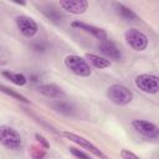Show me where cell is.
<instances>
[{
	"mask_svg": "<svg viewBox=\"0 0 159 159\" xmlns=\"http://www.w3.org/2000/svg\"><path fill=\"white\" fill-rule=\"evenodd\" d=\"M71 26H72L73 29H78V30H82V31H84V32L91 34L92 36H94V37H96L97 40H99V41L108 39V37H107V32H106L103 29L97 27V26H93V25H88V24L82 22V21L75 20V21L71 22Z\"/></svg>",
	"mask_w": 159,
	"mask_h": 159,
	"instance_id": "30bf717a",
	"label": "cell"
},
{
	"mask_svg": "<svg viewBox=\"0 0 159 159\" xmlns=\"http://www.w3.org/2000/svg\"><path fill=\"white\" fill-rule=\"evenodd\" d=\"M125 42L135 51H144L148 46V37L138 29H129L124 34Z\"/></svg>",
	"mask_w": 159,
	"mask_h": 159,
	"instance_id": "277c9868",
	"label": "cell"
},
{
	"mask_svg": "<svg viewBox=\"0 0 159 159\" xmlns=\"http://www.w3.org/2000/svg\"><path fill=\"white\" fill-rule=\"evenodd\" d=\"M114 9L117 11V14L124 19V20H128V21H134V20H138V15L132 10L129 9L128 6L120 4V2H116L114 4Z\"/></svg>",
	"mask_w": 159,
	"mask_h": 159,
	"instance_id": "9a60e30c",
	"label": "cell"
},
{
	"mask_svg": "<svg viewBox=\"0 0 159 159\" xmlns=\"http://www.w3.org/2000/svg\"><path fill=\"white\" fill-rule=\"evenodd\" d=\"M133 128L135 129V132H138L139 134H142L145 138L149 139H157L159 137V128L157 127V124L145 120V119H134L132 122Z\"/></svg>",
	"mask_w": 159,
	"mask_h": 159,
	"instance_id": "52a82bcc",
	"label": "cell"
},
{
	"mask_svg": "<svg viewBox=\"0 0 159 159\" xmlns=\"http://www.w3.org/2000/svg\"><path fill=\"white\" fill-rule=\"evenodd\" d=\"M10 1L14 2V4H16V5H21V6L26 5V0H10Z\"/></svg>",
	"mask_w": 159,
	"mask_h": 159,
	"instance_id": "cb8c5ba5",
	"label": "cell"
},
{
	"mask_svg": "<svg viewBox=\"0 0 159 159\" xmlns=\"http://www.w3.org/2000/svg\"><path fill=\"white\" fill-rule=\"evenodd\" d=\"M60 5L67 12L80 15L88 9V0H60Z\"/></svg>",
	"mask_w": 159,
	"mask_h": 159,
	"instance_id": "9c48e42d",
	"label": "cell"
},
{
	"mask_svg": "<svg viewBox=\"0 0 159 159\" xmlns=\"http://www.w3.org/2000/svg\"><path fill=\"white\" fill-rule=\"evenodd\" d=\"M135 86L145 93L154 94L159 91V78L152 73H143L135 77Z\"/></svg>",
	"mask_w": 159,
	"mask_h": 159,
	"instance_id": "5b68a950",
	"label": "cell"
},
{
	"mask_svg": "<svg viewBox=\"0 0 159 159\" xmlns=\"http://www.w3.org/2000/svg\"><path fill=\"white\" fill-rule=\"evenodd\" d=\"M62 135L66 137L67 139H70L71 142H73L75 144L80 145L81 148L88 150V152H89L91 154H93L94 157H98V158H107V155L103 154V153H102L93 143H91L88 139H86V138H83V137H81V135H78V134H75V133H72V132H63Z\"/></svg>",
	"mask_w": 159,
	"mask_h": 159,
	"instance_id": "8992f818",
	"label": "cell"
},
{
	"mask_svg": "<svg viewBox=\"0 0 159 159\" xmlns=\"http://www.w3.org/2000/svg\"><path fill=\"white\" fill-rule=\"evenodd\" d=\"M70 153H71L73 157H76V158H84V159L91 158L88 153H84V152H82V150H78V149H76V148H73V147L70 148Z\"/></svg>",
	"mask_w": 159,
	"mask_h": 159,
	"instance_id": "ffe728a7",
	"label": "cell"
},
{
	"mask_svg": "<svg viewBox=\"0 0 159 159\" xmlns=\"http://www.w3.org/2000/svg\"><path fill=\"white\" fill-rule=\"evenodd\" d=\"M0 144L4 145L6 149L17 150L22 147V139L16 129H14L10 125L1 124L0 125Z\"/></svg>",
	"mask_w": 159,
	"mask_h": 159,
	"instance_id": "6da1fadb",
	"label": "cell"
},
{
	"mask_svg": "<svg viewBox=\"0 0 159 159\" xmlns=\"http://www.w3.org/2000/svg\"><path fill=\"white\" fill-rule=\"evenodd\" d=\"M39 92L41 94H43L47 98H62L65 97V92L61 87H58L55 83H45V84H40L39 86Z\"/></svg>",
	"mask_w": 159,
	"mask_h": 159,
	"instance_id": "7c38bea8",
	"label": "cell"
},
{
	"mask_svg": "<svg viewBox=\"0 0 159 159\" xmlns=\"http://www.w3.org/2000/svg\"><path fill=\"white\" fill-rule=\"evenodd\" d=\"M40 11L43 14V16L46 19H48L50 21L55 22V24H60L61 21H63V14L56 9L53 5H43L40 7Z\"/></svg>",
	"mask_w": 159,
	"mask_h": 159,
	"instance_id": "4fadbf2b",
	"label": "cell"
},
{
	"mask_svg": "<svg viewBox=\"0 0 159 159\" xmlns=\"http://www.w3.org/2000/svg\"><path fill=\"white\" fill-rule=\"evenodd\" d=\"M15 22H16V26H17L19 31L27 39L34 37L39 31V26H37L36 21L34 19L29 17V16L20 15L15 19Z\"/></svg>",
	"mask_w": 159,
	"mask_h": 159,
	"instance_id": "ba28073f",
	"label": "cell"
},
{
	"mask_svg": "<svg viewBox=\"0 0 159 159\" xmlns=\"http://www.w3.org/2000/svg\"><path fill=\"white\" fill-rule=\"evenodd\" d=\"M0 92H2L4 94H6V96H9V97H11V98H14V99H16V101H19V102L27 103V104L30 103V101H29L25 96H22L21 93L16 92L15 89H12V88H10V87L2 84V83H0Z\"/></svg>",
	"mask_w": 159,
	"mask_h": 159,
	"instance_id": "ac0fdd59",
	"label": "cell"
},
{
	"mask_svg": "<svg viewBox=\"0 0 159 159\" xmlns=\"http://www.w3.org/2000/svg\"><path fill=\"white\" fill-rule=\"evenodd\" d=\"M32 47H34V50H35L36 52H43V51H45V45H43L42 42H36Z\"/></svg>",
	"mask_w": 159,
	"mask_h": 159,
	"instance_id": "603a6c76",
	"label": "cell"
},
{
	"mask_svg": "<svg viewBox=\"0 0 159 159\" xmlns=\"http://www.w3.org/2000/svg\"><path fill=\"white\" fill-rule=\"evenodd\" d=\"M98 50H99L106 57H108V58H111V60L119 61V60L122 58V52H120V50L116 46V43H113V42L109 41L108 39L99 41Z\"/></svg>",
	"mask_w": 159,
	"mask_h": 159,
	"instance_id": "8fae6325",
	"label": "cell"
},
{
	"mask_svg": "<svg viewBox=\"0 0 159 159\" xmlns=\"http://www.w3.org/2000/svg\"><path fill=\"white\" fill-rule=\"evenodd\" d=\"M107 97L112 103H114L117 106H127L132 102L133 93L128 87L116 83V84H112L108 87Z\"/></svg>",
	"mask_w": 159,
	"mask_h": 159,
	"instance_id": "7a4b0ae2",
	"label": "cell"
},
{
	"mask_svg": "<svg viewBox=\"0 0 159 159\" xmlns=\"http://www.w3.org/2000/svg\"><path fill=\"white\" fill-rule=\"evenodd\" d=\"M51 107H52L56 112H60V113L66 114V116H72L73 112H75L73 106H72L70 102L63 101V99H61V98H57L56 101H53V102L51 103Z\"/></svg>",
	"mask_w": 159,
	"mask_h": 159,
	"instance_id": "5bb4252c",
	"label": "cell"
},
{
	"mask_svg": "<svg viewBox=\"0 0 159 159\" xmlns=\"http://www.w3.org/2000/svg\"><path fill=\"white\" fill-rule=\"evenodd\" d=\"M86 58H87V60H88L96 68H99V70H102V68H107V67L111 66V62H109L107 58L101 57V56L94 55V53H86Z\"/></svg>",
	"mask_w": 159,
	"mask_h": 159,
	"instance_id": "e0dca14e",
	"label": "cell"
},
{
	"mask_svg": "<svg viewBox=\"0 0 159 159\" xmlns=\"http://www.w3.org/2000/svg\"><path fill=\"white\" fill-rule=\"evenodd\" d=\"M120 158H123V159H138V155L127 150V149H123V150H120Z\"/></svg>",
	"mask_w": 159,
	"mask_h": 159,
	"instance_id": "7402d4cb",
	"label": "cell"
},
{
	"mask_svg": "<svg viewBox=\"0 0 159 159\" xmlns=\"http://www.w3.org/2000/svg\"><path fill=\"white\" fill-rule=\"evenodd\" d=\"M35 138H36V140L39 142V144H40L41 147H43L45 149H48V148H50V143L46 140L45 137H42V135H40L39 133H36V134H35Z\"/></svg>",
	"mask_w": 159,
	"mask_h": 159,
	"instance_id": "44dd1931",
	"label": "cell"
},
{
	"mask_svg": "<svg viewBox=\"0 0 159 159\" xmlns=\"http://www.w3.org/2000/svg\"><path fill=\"white\" fill-rule=\"evenodd\" d=\"M29 153H30V157H32L35 159H40L46 155V150L41 145H32L31 149L29 150Z\"/></svg>",
	"mask_w": 159,
	"mask_h": 159,
	"instance_id": "d6986e66",
	"label": "cell"
},
{
	"mask_svg": "<svg viewBox=\"0 0 159 159\" xmlns=\"http://www.w3.org/2000/svg\"><path fill=\"white\" fill-rule=\"evenodd\" d=\"M65 66L75 75L80 77H88L92 73V70L83 57L78 55H68L65 57Z\"/></svg>",
	"mask_w": 159,
	"mask_h": 159,
	"instance_id": "3957f363",
	"label": "cell"
},
{
	"mask_svg": "<svg viewBox=\"0 0 159 159\" xmlns=\"http://www.w3.org/2000/svg\"><path fill=\"white\" fill-rule=\"evenodd\" d=\"M1 75H2L6 80H9L10 82H12V83L16 84V86H25L26 82H27L26 76L22 75V73H19V72H12V71L5 70V71L1 72Z\"/></svg>",
	"mask_w": 159,
	"mask_h": 159,
	"instance_id": "2e32d148",
	"label": "cell"
}]
</instances>
